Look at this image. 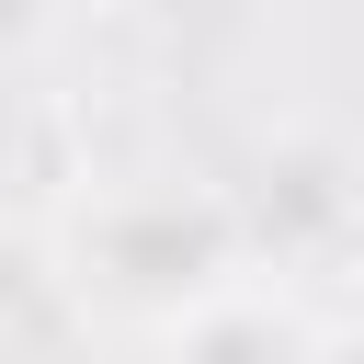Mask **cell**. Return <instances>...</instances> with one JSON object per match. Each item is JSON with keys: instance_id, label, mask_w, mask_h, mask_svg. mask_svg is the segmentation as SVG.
<instances>
[{"instance_id": "6da1fadb", "label": "cell", "mask_w": 364, "mask_h": 364, "mask_svg": "<svg viewBox=\"0 0 364 364\" xmlns=\"http://www.w3.org/2000/svg\"><path fill=\"white\" fill-rule=\"evenodd\" d=\"M318 341H330V318L307 296H284L273 273H228L216 296L159 318V364H318Z\"/></svg>"}, {"instance_id": "7a4b0ae2", "label": "cell", "mask_w": 364, "mask_h": 364, "mask_svg": "<svg viewBox=\"0 0 364 364\" xmlns=\"http://www.w3.org/2000/svg\"><path fill=\"white\" fill-rule=\"evenodd\" d=\"M102 0H0V34H68V23H91Z\"/></svg>"}, {"instance_id": "3957f363", "label": "cell", "mask_w": 364, "mask_h": 364, "mask_svg": "<svg viewBox=\"0 0 364 364\" xmlns=\"http://www.w3.org/2000/svg\"><path fill=\"white\" fill-rule=\"evenodd\" d=\"M318 364H364V330H330V341H318Z\"/></svg>"}]
</instances>
